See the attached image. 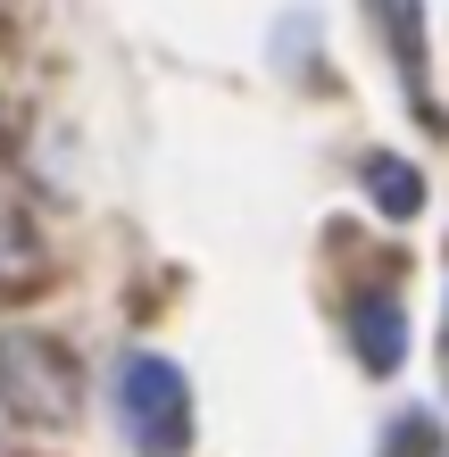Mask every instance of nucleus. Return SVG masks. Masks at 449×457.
Here are the masks:
<instances>
[{
  "mask_svg": "<svg viewBox=\"0 0 449 457\" xmlns=\"http://www.w3.org/2000/svg\"><path fill=\"white\" fill-rule=\"evenodd\" d=\"M383 457H449V433H441V424H433L425 408H408V416H391Z\"/></svg>",
  "mask_w": 449,
  "mask_h": 457,
  "instance_id": "f03ea898",
  "label": "nucleus"
},
{
  "mask_svg": "<svg viewBox=\"0 0 449 457\" xmlns=\"http://www.w3.org/2000/svg\"><path fill=\"white\" fill-rule=\"evenodd\" d=\"M117 416H125V433H134L142 457H183V433H192L183 366H175V358H150V349H134V358L117 366Z\"/></svg>",
  "mask_w": 449,
  "mask_h": 457,
  "instance_id": "f257e3e1",
  "label": "nucleus"
},
{
  "mask_svg": "<svg viewBox=\"0 0 449 457\" xmlns=\"http://www.w3.org/2000/svg\"><path fill=\"white\" fill-rule=\"evenodd\" d=\"M358 358H366V366H383V374L400 366V308H391V300L358 316Z\"/></svg>",
  "mask_w": 449,
  "mask_h": 457,
  "instance_id": "7ed1b4c3",
  "label": "nucleus"
}]
</instances>
